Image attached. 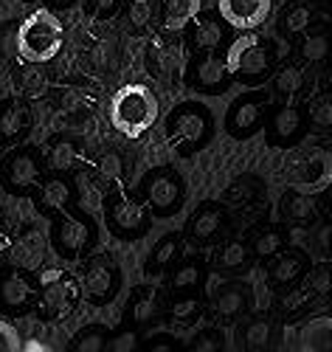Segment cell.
<instances>
[{"label": "cell", "instance_id": "18", "mask_svg": "<svg viewBox=\"0 0 332 352\" xmlns=\"http://www.w3.org/2000/svg\"><path fill=\"white\" fill-rule=\"evenodd\" d=\"M195 23V45L200 48V51H214V48H220V43H223V37H225V28L220 25V20H214V17H195L192 20Z\"/></svg>", "mask_w": 332, "mask_h": 352}, {"label": "cell", "instance_id": "16", "mask_svg": "<svg viewBox=\"0 0 332 352\" xmlns=\"http://www.w3.org/2000/svg\"><path fill=\"white\" fill-rule=\"evenodd\" d=\"M225 217H223V209H217L214 203H206V206L192 217L189 223V234L195 240H211L214 234L223 228Z\"/></svg>", "mask_w": 332, "mask_h": 352}, {"label": "cell", "instance_id": "35", "mask_svg": "<svg viewBox=\"0 0 332 352\" xmlns=\"http://www.w3.org/2000/svg\"><path fill=\"white\" fill-rule=\"evenodd\" d=\"M282 234L279 231H265V234H259L256 237V245H254V251L259 254V256H270V254H276V251H282Z\"/></svg>", "mask_w": 332, "mask_h": 352}, {"label": "cell", "instance_id": "42", "mask_svg": "<svg viewBox=\"0 0 332 352\" xmlns=\"http://www.w3.org/2000/svg\"><path fill=\"white\" fill-rule=\"evenodd\" d=\"M93 9H96V14H110L113 9H115V0H93Z\"/></svg>", "mask_w": 332, "mask_h": 352}, {"label": "cell", "instance_id": "8", "mask_svg": "<svg viewBox=\"0 0 332 352\" xmlns=\"http://www.w3.org/2000/svg\"><path fill=\"white\" fill-rule=\"evenodd\" d=\"M118 287V271L113 262L107 259H90L85 268V279H82V290L85 296L93 305H107L115 296Z\"/></svg>", "mask_w": 332, "mask_h": 352}, {"label": "cell", "instance_id": "40", "mask_svg": "<svg viewBox=\"0 0 332 352\" xmlns=\"http://www.w3.org/2000/svg\"><path fill=\"white\" fill-rule=\"evenodd\" d=\"M74 164V146L71 144H59L51 153V166L54 169H68Z\"/></svg>", "mask_w": 332, "mask_h": 352}, {"label": "cell", "instance_id": "14", "mask_svg": "<svg viewBox=\"0 0 332 352\" xmlns=\"http://www.w3.org/2000/svg\"><path fill=\"white\" fill-rule=\"evenodd\" d=\"M200 14V0H161V20L166 32H184Z\"/></svg>", "mask_w": 332, "mask_h": 352}, {"label": "cell", "instance_id": "9", "mask_svg": "<svg viewBox=\"0 0 332 352\" xmlns=\"http://www.w3.org/2000/svg\"><path fill=\"white\" fill-rule=\"evenodd\" d=\"M146 197H149V209L155 214H172L180 209V200H184V184H180L175 172L161 169L149 178Z\"/></svg>", "mask_w": 332, "mask_h": 352}, {"label": "cell", "instance_id": "27", "mask_svg": "<svg viewBox=\"0 0 332 352\" xmlns=\"http://www.w3.org/2000/svg\"><path fill=\"white\" fill-rule=\"evenodd\" d=\"M200 313V299L197 296H180L169 305V318L177 321V324H189V321H195Z\"/></svg>", "mask_w": 332, "mask_h": 352}, {"label": "cell", "instance_id": "29", "mask_svg": "<svg viewBox=\"0 0 332 352\" xmlns=\"http://www.w3.org/2000/svg\"><path fill=\"white\" fill-rule=\"evenodd\" d=\"M305 346L310 349H327L329 346V318H316L310 321V327L305 330Z\"/></svg>", "mask_w": 332, "mask_h": 352}, {"label": "cell", "instance_id": "41", "mask_svg": "<svg viewBox=\"0 0 332 352\" xmlns=\"http://www.w3.org/2000/svg\"><path fill=\"white\" fill-rule=\"evenodd\" d=\"M301 54H305V60H310V63H316V60H321V56L327 54V37H310L307 43H305V51H301Z\"/></svg>", "mask_w": 332, "mask_h": 352}, {"label": "cell", "instance_id": "36", "mask_svg": "<svg viewBox=\"0 0 332 352\" xmlns=\"http://www.w3.org/2000/svg\"><path fill=\"white\" fill-rule=\"evenodd\" d=\"M23 338L17 336V330L9 324V321L0 318V352H20Z\"/></svg>", "mask_w": 332, "mask_h": 352}, {"label": "cell", "instance_id": "4", "mask_svg": "<svg viewBox=\"0 0 332 352\" xmlns=\"http://www.w3.org/2000/svg\"><path fill=\"white\" fill-rule=\"evenodd\" d=\"M208 135V113L200 104H180L169 119V144L180 153H189Z\"/></svg>", "mask_w": 332, "mask_h": 352}, {"label": "cell", "instance_id": "34", "mask_svg": "<svg viewBox=\"0 0 332 352\" xmlns=\"http://www.w3.org/2000/svg\"><path fill=\"white\" fill-rule=\"evenodd\" d=\"M245 341H248V349H265L270 341V324L267 321H254L245 333Z\"/></svg>", "mask_w": 332, "mask_h": 352}, {"label": "cell", "instance_id": "28", "mask_svg": "<svg viewBox=\"0 0 332 352\" xmlns=\"http://www.w3.org/2000/svg\"><path fill=\"white\" fill-rule=\"evenodd\" d=\"M310 20H313V12H310L307 6H293V9L285 14V20H282V34H285V37L301 34V32H305V28L310 25Z\"/></svg>", "mask_w": 332, "mask_h": 352}, {"label": "cell", "instance_id": "31", "mask_svg": "<svg viewBox=\"0 0 332 352\" xmlns=\"http://www.w3.org/2000/svg\"><path fill=\"white\" fill-rule=\"evenodd\" d=\"M223 346H225V336H223V330H214V327L197 333V338L192 344V349H197V352H217Z\"/></svg>", "mask_w": 332, "mask_h": 352}, {"label": "cell", "instance_id": "1", "mask_svg": "<svg viewBox=\"0 0 332 352\" xmlns=\"http://www.w3.org/2000/svg\"><path fill=\"white\" fill-rule=\"evenodd\" d=\"M158 99L146 85H124L110 102V122L118 133L141 138L158 122Z\"/></svg>", "mask_w": 332, "mask_h": 352}, {"label": "cell", "instance_id": "32", "mask_svg": "<svg viewBox=\"0 0 332 352\" xmlns=\"http://www.w3.org/2000/svg\"><path fill=\"white\" fill-rule=\"evenodd\" d=\"M298 87H301V74L296 68H285L279 74V79H276V96L279 99H290Z\"/></svg>", "mask_w": 332, "mask_h": 352}, {"label": "cell", "instance_id": "43", "mask_svg": "<svg viewBox=\"0 0 332 352\" xmlns=\"http://www.w3.org/2000/svg\"><path fill=\"white\" fill-rule=\"evenodd\" d=\"M20 349H25V352H48L51 346L43 344V341H32V344H20Z\"/></svg>", "mask_w": 332, "mask_h": 352}, {"label": "cell", "instance_id": "12", "mask_svg": "<svg viewBox=\"0 0 332 352\" xmlns=\"http://www.w3.org/2000/svg\"><path fill=\"white\" fill-rule=\"evenodd\" d=\"M262 122V102L254 99V96H245V99H236L228 110V133L231 135H248L259 127Z\"/></svg>", "mask_w": 332, "mask_h": 352}, {"label": "cell", "instance_id": "26", "mask_svg": "<svg viewBox=\"0 0 332 352\" xmlns=\"http://www.w3.org/2000/svg\"><path fill=\"white\" fill-rule=\"evenodd\" d=\"M200 279H203V268L197 265V262H186V265H180V268L172 274L169 287H172L175 293H184V290L197 287V285H200Z\"/></svg>", "mask_w": 332, "mask_h": 352}, {"label": "cell", "instance_id": "24", "mask_svg": "<svg viewBox=\"0 0 332 352\" xmlns=\"http://www.w3.org/2000/svg\"><path fill=\"white\" fill-rule=\"evenodd\" d=\"M282 214L287 220H310L313 217V200H310V195L296 192V189H293V195H285Z\"/></svg>", "mask_w": 332, "mask_h": 352}, {"label": "cell", "instance_id": "20", "mask_svg": "<svg viewBox=\"0 0 332 352\" xmlns=\"http://www.w3.org/2000/svg\"><path fill=\"white\" fill-rule=\"evenodd\" d=\"M270 133H274V141L276 144L296 141V135L301 133V113L296 107H282L274 116V127H270Z\"/></svg>", "mask_w": 332, "mask_h": 352}, {"label": "cell", "instance_id": "30", "mask_svg": "<svg viewBox=\"0 0 332 352\" xmlns=\"http://www.w3.org/2000/svg\"><path fill=\"white\" fill-rule=\"evenodd\" d=\"M155 20V0H133L130 3V23L135 28H146Z\"/></svg>", "mask_w": 332, "mask_h": 352}, {"label": "cell", "instance_id": "10", "mask_svg": "<svg viewBox=\"0 0 332 352\" xmlns=\"http://www.w3.org/2000/svg\"><path fill=\"white\" fill-rule=\"evenodd\" d=\"M107 220H110L113 234H118V237H138V234H144V226H146V212L133 200L115 197L107 209Z\"/></svg>", "mask_w": 332, "mask_h": 352}, {"label": "cell", "instance_id": "7", "mask_svg": "<svg viewBox=\"0 0 332 352\" xmlns=\"http://www.w3.org/2000/svg\"><path fill=\"white\" fill-rule=\"evenodd\" d=\"M329 181H332V158L327 153H313L301 158L290 172V186L305 195H316L327 189Z\"/></svg>", "mask_w": 332, "mask_h": 352}, {"label": "cell", "instance_id": "22", "mask_svg": "<svg viewBox=\"0 0 332 352\" xmlns=\"http://www.w3.org/2000/svg\"><path fill=\"white\" fill-rule=\"evenodd\" d=\"M228 76H231V74H228L225 63L217 60L214 51H208L206 60L197 65V85H203V87H217V85H223Z\"/></svg>", "mask_w": 332, "mask_h": 352}, {"label": "cell", "instance_id": "2", "mask_svg": "<svg viewBox=\"0 0 332 352\" xmlns=\"http://www.w3.org/2000/svg\"><path fill=\"white\" fill-rule=\"evenodd\" d=\"M65 28L56 14L48 9H40L28 14L17 28V54L25 63H51L54 56L63 51Z\"/></svg>", "mask_w": 332, "mask_h": 352}, {"label": "cell", "instance_id": "37", "mask_svg": "<svg viewBox=\"0 0 332 352\" xmlns=\"http://www.w3.org/2000/svg\"><path fill=\"white\" fill-rule=\"evenodd\" d=\"M65 200H68V186H65V184H59V181L45 184V203H48V206L63 209Z\"/></svg>", "mask_w": 332, "mask_h": 352}, {"label": "cell", "instance_id": "6", "mask_svg": "<svg viewBox=\"0 0 332 352\" xmlns=\"http://www.w3.org/2000/svg\"><path fill=\"white\" fill-rule=\"evenodd\" d=\"M220 20L236 32H251L265 25V20L274 12V0H217Z\"/></svg>", "mask_w": 332, "mask_h": 352}, {"label": "cell", "instance_id": "21", "mask_svg": "<svg viewBox=\"0 0 332 352\" xmlns=\"http://www.w3.org/2000/svg\"><path fill=\"white\" fill-rule=\"evenodd\" d=\"M107 341H110V333L102 324H90L74 336L71 349L74 352H102V349H107Z\"/></svg>", "mask_w": 332, "mask_h": 352}, {"label": "cell", "instance_id": "5", "mask_svg": "<svg viewBox=\"0 0 332 352\" xmlns=\"http://www.w3.org/2000/svg\"><path fill=\"white\" fill-rule=\"evenodd\" d=\"M40 290H43L40 305H43V313L48 318H63L65 313H71V307L79 299L76 282L59 271H45L40 279Z\"/></svg>", "mask_w": 332, "mask_h": 352}, {"label": "cell", "instance_id": "15", "mask_svg": "<svg viewBox=\"0 0 332 352\" xmlns=\"http://www.w3.org/2000/svg\"><path fill=\"white\" fill-rule=\"evenodd\" d=\"M248 296H251V290L245 285L225 282L214 293V313L223 316V318H234V316H239V313L248 307Z\"/></svg>", "mask_w": 332, "mask_h": 352}, {"label": "cell", "instance_id": "25", "mask_svg": "<svg viewBox=\"0 0 332 352\" xmlns=\"http://www.w3.org/2000/svg\"><path fill=\"white\" fill-rule=\"evenodd\" d=\"M177 248H180V240L175 237V234H166V237L155 245V251H153V256H149V262H146V271L153 274V271H164L169 262L177 256Z\"/></svg>", "mask_w": 332, "mask_h": 352}, {"label": "cell", "instance_id": "33", "mask_svg": "<svg viewBox=\"0 0 332 352\" xmlns=\"http://www.w3.org/2000/svg\"><path fill=\"white\" fill-rule=\"evenodd\" d=\"M248 259V245L245 243H228L220 254V265L223 268H239Z\"/></svg>", "mask_w": 332, "mask_h": 352}, {"label": "cell", "instance_id": "11", "mask_svg": "<svg viewBox=\"0 0 332 352\" xmlns=\"http://www.w3.org/2000/svg\"><path fill=\"white\" fill-rule=\"evenodd\" d=\"M34 305V290L17 274L0 276V310L3 313H25Z\"/></svg>", "mask_w": 332, "mask_h": 352}, {"label": "cell", "instance_id": "13", "mask_svg": "<svg viewBox=\"0 0 332 352\" xmlns=\"http://www.w3.org/2000/svg\"><path fill=\"white\" fill-rule=\"evenodd\" d=\"M6 178L14 189H32L40 181V161L34 158V153H14L6 164Z\"/></svg>", "mask_w": 332, "mask_h": 352}, {"label": "cell", "instance_id": "23", "mask_svg": "<svg viewBox=\"0 0 332 352\" xmlns=\"http://www.w3.org/2000/svg\"><path fill=\"white\" fill-rule=\"evenodd\" d=\"M158 293L153 287H141L135 293V299L130 302V313L135 321H153L158 316Z\"/></svg>", "mask_w": 332, "mask_h": 352}, {"label": "cell", "instance_id": "38", "mask_svg": "<svg viewBox=\"0 0 332 352\" xmlns=\"http://www.w3.org/2000/svg\"><path fill=\"white\" fill-rule=\"evenodd\" d=\"M310 116H313V122H316L318 127H329V124H332V104H329V99L321 96V99L310 107Z\"/></svg>", "mask_w": 332, "mask_h": 352}, {"label": "cell", "instance_id": "19", "mask_svg": "<svg viewBox=\"0 0 332 352\" xmlns=\"http://www.w3.org/2000/svg\"><path fill=\"white\" fill-rule=\"evenodd\" d=\"M54 243L59 248V254L65 256H76L85 245V228L74 220H63L56 228H54Z\"/></svg>", "mask_w": 332, "mask_h": 352}, {"label": "cell", "instance_id": "39", "mask_svg": "<svg viewBox=\"0 0 332 352\" xmlns=\"http://www.w3.org/2000/svg\"><path fill=\"white\" fill-rule=\"evenodd\" d=\"M107 349H110V352H133V349H138V336H135V333L115 336V338L107 341Z\"/></svg>", "mask_w": 332, "mask_h": 352}, {"label": "cell", "instance_id": "3", "mask_svg": "<svg viewBox=\"0 0 332 352\" xmlns=\"http://www.w3.org/2000/svg\"><path fill=\"white\" fill-rule=\"evenodd\" d=\"M223 63L231 76L259 79L270 71V45H267V40H262L256 34V28H251V32H243L231 43Z\"/></svg>", "mask_w": 332, "mask_h": 352}, {"label": "cell", "instance_id": "17", "mask_svg": "<svg viewBox=\"0 0 332 352\" xmlns=\"http://www.w3.org/2000/svg\"><path fill=\"white\" fill-rule=\"evenodd\" d=\"M305 265L307 259L301 256L298 251H287L285 256H279L274 262V268H270V279H274V285H293L301 279V274H305Z\"/></svg>", "mask_w": 332, "mask_h": 352}]
</instances>
